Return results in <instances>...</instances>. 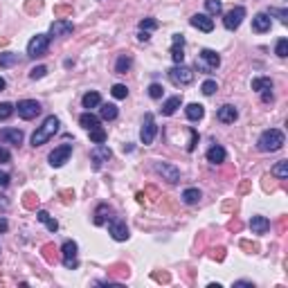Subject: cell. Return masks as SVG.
<instances>
[{
    "label": "cell",
    "mask_w": 288,
    "mask_h": 288,
    "mask_svg": "<svg viewBox=\"0 0 288 288\" xmlns=\"http://www.w3.org/2000/svg\"><path fill=\"white\" fill-rule=\"evenodd\" d=\"M286 144V138H284V133L279 131V128H268V131H263L261 135H259V140H257V149L263 151V153H272V151H279Z\"/></svg>",
    "instance_id": "obj_1"
},
{
    "label": "cell",
    "mask_w": 288,
    "mask_h": 288,
    "mask_svg": "<svg viewBox=\"0 0 288 288\" xmlns=\"http://www.w3.org/2000/svg\"><path fill=\"white\" fill-rule=\"evenodd\" d=\"M59 126H61V122H59V117H57V115H50V117H45L41 126L34 131V135H32V146H43V144L48 142L50 138H54V135H57Z\"/></svg>",
    "instance_id": "obj_2"
},
{
    "label": "cell",
    "mask_w": 288,
    "mask_h": 288,
    "mask_svg": "<svg viewBox=\"0 0 288 288\" xmlns=\"http://www.w3.org/2000/svg\"><path fill=\"white\" fill-rule=\"evenodd\" d=\"M167 77H169V81L173 86H189L194 81V70L187 68V65H182V63H178V65H173V68L167 72Z\"/></svg>",
    "instance_id": "obj_3"
},
{
    "label": "cell",
    "mask_w": 288,
    "mask_h": 288,
    "mask_svg": "<svg viewBox=\"0 0 288 288\" xmlns=\"http://www.w3.org/2000/svg\"><path fill=\"white\" fill-rule=\"evenodd\" d=\"M196 65L198 70H203V72H212V70H216L221 65V57L214 50H201V54H198L196 59Z\"/></svg>",
    "instance_id": "obj_4"
},
{
    "label": "cell",
    "mask_w": 288,
    "mask_h": 288,
    "mask_svg": "<svg viewBox=\"0 0 288 288\" xmlns=\"http://www.w3.org/2000/svg\"><path fill=\"white\" fill-rule=\"evenodd\" d=\"M48 48H50L48 34H36V36H32V41L27 43V57H32V59L43 57V54L48 52Z\"/></svg>",
    "instance_id": "obj_5"
},
{
    "label": "cell",
    "mask_w": 288,
    "mask_h": 288,
    "mask_svg": "<svg viewBox=\"0 0 288 288\" xmlns=\"http://www.w3.org/2000/svg\"><path fill=\"white\" fill-rule=\"evenodd\" d=\"M77 252H79V246H77L72 239H68L63 246H61V255H63V266L68 268V270H75V268L79 266Z\"/></svg>",
    "instance_id": "obj_6"
},
{
    "label": "cell",
    "mask_w": 288,
    "mask_h": 288,
    "mask_svg": "<svg viewBox=\"0 0 288 288\" xmlns=\"http://www.w3.org/2000/svg\"><path fill=\"white\" fill-rule=\"evenodd\" d=\"M111 155H113V151L108 149L106 144H95V149L90 151V162H92V169L95 171H99L104 167V162H108L111 160Z\"/></svg>",
    "instance_id": "obj_7"
},
{
    "label": "cell",
    "mask_w": 288,
    "mask_h": 288,
    "mask_svg": "<svg viewBox=\"0 0 288 288\" xmlns=\"http://www.w3.org/2000/svg\"><path fill=\"white\" fill-rule=\"evenodd\" d=\"M155 133H158V126H155V119L151 113H146L142 119V128H140V140L142 144H151L155 140Z\"/></svg>",
    "instance_id": "obj_8"
},
{
    "label": "cell",
    "mask_w": 288,
    "mask_h": 288,
    "mask_svg": "<svg viewBox=\"0 0 288 288\" xmlns=\"http://www.w3.org/2000/svg\"><path fill=\"white\" fill-rule=\"evenodd\" d=\"M243 18H246V7H234V9H230L228 14L223 16V25H225V29H230V32L239 29L241 23H243Z\"/></svg>",
    "instance_id": "obj_9"
},
{
    "label": "cell",
    "mask_w": 288,
    "mask_h": 288,
    "mask_svg": "<svg viewBox=\"0 0 288 288\" xmlns=\"http://www.w3.org/2000/svg\"><path fill=\"white\" fill-rule=\"evenodd\" d=\"M70 155H72V144H61V146H57V149L50 153L48 160L54 169H59V167H63L65 162L70 160Z\"/></svg>",
    "instance_id": "obj_10"
},
{
    "label": "cell",
    "mask_w": 288,
    "mask_h": 288,
    "mask_svg": "<svg viewBox=\"0 0 288 288\" xmlns=\"http://www.w3.org/2000/svg\"><path fill=\"white\" fill-rule=\"evenodd\" d=\"M16 111L21 119H34L36 115H41V104L36 99H23V102H18Z\"/></svg>",
    "instance_id": "obj_11"
},
{
    "label": "cell",
    "mask_w": 288,
    "mask_h": 288,
    "mask_svg": "<svg viewBox=\"0 0 288 288\" xmlns=\"http://www.w3.org/2000/svg\"><path fill=\"white\" fill-rule=\"evenodd\" d=\"M75 32V25L65 18H59V21H54L50 25V38H61V36H70V34Z\"/></svg>",
    "instance_id": "obj_12"
},
{
    "label": "cell",
    "mask_w": 288,
    "mask_h": 288,
    "mask_svg": "<svg viewBox=\"0 0 288 288\" xmlns=\"http://www.w3.org/2000/svg\"><path fill=\"white\" fill-rule=\"evenodd\" d=\"M108 232H111V236L115 241H126L128 239V228L126 223H124L122 219H117V216H113L111 221H108Z\"/></svg>",
    "instance_id": "obj_13"
},
{
    "label": "cell",
    "mask_w": 288,
    "mask_h": 288,
    "mask_svg": "<svg viewBox=\"0 0 288 288\" xmlns=\"http://www.w3.org/2000/svg\"><path fill=\"white\" fill-rule=\"evenodd\" d=\"M171 59H173L176 65L185 61V36L182 34H173V41H171Z\"/></svg>",
    "instance_id": "obj_14"
},
{
    "label": "cell",
    "mask_w": 288,
    "mask_h": 288,
    "mask_svg": "<svg viewBox=\"0 0 288 288\" xmlns=\"http://www.w3.org/2000/svg\"><path fill=\"white\" fill-rule=\"evenodd\" d=\"M155 171H158L160 176H165L171 185L180 182V171H178L173 165H169V162H155Z\"/></svg>",
    "instance_id": "obj_15"
},
{
    "label": "cell",
    "mask_w": 288,
    "mask_h": 288,
    "mask_svg": "<svg viewBox=\"0 0 288 288\" xmlns=\"http://www.w3.org/2000/svg\"><path fill=\"white\" fill-rule=\"evenodd\" d=\"M189 25L201 29V32H205V34H209L214 29V21L207 16V14H194V16L189 18Z\"/></svg>",
    "instance_id": "obj_16"
},
{
    "label": "cell",
    "mask_w": 288,
    "mask_h": 288,
    "mask_svg": "<svg viewBox=\"0 0 288 288\" xmlns=\"http://www.w3.org/2000/svg\"><path fill=\"white\" fill-rule=\"evenodd\" d=\"M0 142L18 146V144H23V131H18V128H2L0 131Z\"/></svg>",
    "instance_id": "obj_17"
},
{
    "label": "cell",
    "mask_w": 288,
    "mask_h": 288,
    "mask_svg": "<svg viewBox=\"0 0 288 288\" xmlns=\"http://www.w3.org/2000/svg\"><path fill=\"white\" fill-rule=\"evenodd\" d=\"M216 117L223 124H234L236 117H239V111H236L232 104H225V106H221L219 111H216Z\"/></svg>",
    "instance_id": "obj_18"
},
{
    "label": "cell",
    "mask_w": 288,
    "mask_h": 288,
    "mask_svg": "<svg viewBox=\"0 0 288 288\" xmlns=\"http://www.w3.org/2000/svg\"><path fill=\"white\" fill-rule=\"evenodd\" d=\"M270 25H272V21H270V16H268L266 11H259V14L252 18V29H255L257 34L270 32Z\"/></svg>",
    "instance_id": "obj_19"
},
{
    "label": "cell",
    "mask_w": 288,
    "mask_h": 288,
    "mask_svg": "<svg viewBox=\"0 0 288 288\" xmlns=\"http://www.w3.org/2000/svg\"><path fill=\"white\" fill-rule=\"evenodd\" d=\"M250 230H252V234H266L268 230H270V221H268L266 216H252Z\"/></svg>",
    "instance_id": "obj_20"
},
{
    "label": "cell",
    "mask_w": 288,
    "mask_h": 288,
    "mask_svg": "<svg viewBox=\"0 0 288 288\" xmlns=\"http://www.w3.org/2000/svg\"><path fill=\"white\" fill-rule=\"evenodd\" d=\"M113 219V207L111 205H106V203H102L99 205V207L95 209V225H104L106 223V221H111Z\"/></svg>",
    "instance_id": "obj_21"
},
{
    "label": "cell",
    "mask_w": 288,
    "mask_h": 288,
    "mask_svg": "<svg viewBox=\"0 0 288 288\" xmlns=\"http://www.w3.org/2000/svg\"><path fill=\"white\" fill-rule=\"evenodd\" d=\"M180 106H182V97L180 95H173V97H169V99L162 104L160 111H162V115H167V117H169V115H173V113H176Z\"/></svg>",
    "instance_id": "obj_22"
},
{
    "label": "cell",
    "mask_w": 288,
    "mask_h": 288,
    "mask_svg": "<svg viewBox=\"0 0 288 288\" xmlns=\"http://www.w3.org/2000/svg\"><path fill=\"white\" fill-rule=\"evenodd\" d=\"M207 160L212 162V165H221V162H225V149L221 146V144H214V146H209Z\"/></svg>",
    "instance_id": "obj_23"
},
{
    "label": "cell",
    "mask_w": 288,
    "mask_h": 288,
    "mask_svg": "<svg viewBox=\"0 0 288 288\" xmlns=\"http://www.w3.org/2000/svg\"><path fill=\"white\" fill-rule=\"evenodd\" d=\"M185 115H187V119L198 122V119H203V115H205V106L203 104H189V106L185 108Z\"/></svg>",
    "instance_id": "obj_24"
},
{
    "label": "cell",
    "mask_w": 288,
    "mask_h": 288,
    "mask_svg": "<svg viewBox=\"0 0 288 288\" xmlns=\"http://www.w3.org/2000/svg\"><path fill=\"white\" fill-rule=\"evenodd\" d=\"M81 104H84V108H97V106H102V95L97 90H90V92H86L84 99H81Z\"/></svg>",
    "instance_id": "obj_25"
},
{
    "label": "cell",
    "mask_w": 288,
    "mask_h": 288,
    "mask_svg": "<svg viewBox=\"0 0 288 288\" xmlns=\"http://www.w3.org/2000/svg\"><path fill=\"white\" fill-rule=\"evenodd\" d=\"M36 219L41 221V223L45 225V228H48L50 232H57V230H59V223H57V221H54L52 216H50V214L45 212V209H38V212H36Z\"/></svg>",
    "instance_id": "obj_26"
},
{
    "label": "cell",
    "mask_w": 288,
    "mask_h": 288,
    "mask_svg": "<svg viewBox=\"0 0 288 288\" xmlns=\"http://www.w3.org/2000/svg\"><path fill=\"white\" fill-rule=\"evenodd\" d=\"M79 124L86 128V131H92V128L99 126V117H97V115H92V113L88 111V113H84V115L79 117Z\"/></svg>",
    "instance_id": "obj_27"
},
{
    "label": "cell",
    "mask_w": 288,
    "mask_h": 288,
    "mask_svg": "<svg viewBox=\"0 0 288 288\" xmlns=\"http://www.w3.org/2000/svg\"><path fill=\"white\" fill-rule=\"evenodd\" d=\"M201 189H196V187H189V189H185L182 192V203H187V205H196L198 201H201Z\"/></svg>",
    "instance_id": "obj_28"
},
{
    "label": "cell",
    "mask_w": 288,
    "mask_h": 288,
    "mask_svg": "<svg viewBox=\"0 0 288 288\" xmlns=\"http://www.w3.org/2000/svg\"><path fill=\"white\" fill-rule=\"evenodd\" d=\"M131 65H133V59H131L128 54H119L117 63H115V72H117V75H126L128 70H131Z\"/></svg>",
    "instance_id": "obj_29"
},
{
    "label": "cell",
    "mask_w": 288,
    "mask_h": 288,
    "mask_svg": "<svg viewBox=\"0 0 288 288\" xmlns=\"http://www.w3.org/2000/svg\"><path fill=\"white\" fill-rule=\"evenodd\" d=\"M252 90H257V92L272 90V81L268 77H257V79H252Z\"/></svg>",
    "instance_id": "obj_30"
},
{
    "label": "cell",
    "mask_w": 288,
    "mask_h": 288,
    "mask_svg": "<svg viewBox=\"0 0 288 288\" xmlns=\"http://www.w3.org/2000/svg\"><path fill=\"white\" fill-rule=\"evenodd\" d=\"M117 106L115 104H102V108H99V115H102V119H106V122H111V119L117 117Z\"/></svg>",
    "instance_id": "obj_31"
},
{
    "label": "cell",
    "mask_w": 288,
    "mask_h": 288,
    "mask_svg": "<svg viewBox=\"0 0 288 288\" xmlns=\"http://www.w3.org/2000/svg\"><path fill=\"white\" fill-rule=\"evenodd\" d=\"M21 63V57L14 52H5V54H0V68H11V65H16Z\"/></svg>",
    "instance_id": "obj_32"
},
{
    "label": "cell",
    "mask_w": 288,
    "mask_h": 288,
    "mask_svg": "<svg viewBox=\"0 0 288 288\" xmlns=\"http://www.w3.org/2000/svg\"><path fill=\"white\" fill-rule=\"evenodd\" d=\"M270 173H272L275 178H279V180H286V178H288V162H286V160L277 162V165L272 167Z\"/></svg>",
    "instance_id": "obj_33"
},
{
    "label": "cell",
    "mask_w": 288,
    "mask_h": 288,
    "mask_svg": "<svg viewBox=\"0 0 288 288\" xmlns=\"http://www.w3.org/2000/svg\"><path fill=\"white\" fill-rule=\"evenodd\" d=\"M205 9H207L209 16H219L223 11V2L221 0H205Z\"/></svg>",
    "instance_id": "obj_34"
},
{
    "label": "cell",
    "mask_w": 288,
    "mask_h": 288,
    "mask_svg": "<svg viewBox=\"0 0 288 288\" xmlns=\"http://www.w3.org/2000/svg\"><path fill=\"white\" fill-rule=\"evenodd\" d=\"M14 111H16V106H11L9 102H2V104H0V122L9 119L11 115H14Z\"/></svg>",
    "instance_id": "obj_35"
},
{
    "label": "cell",
    "mask_w": 288,
    "mask_h": 288,
    "mask_svg": "<svg viewBox=\"0 0 288 288\" xmlns=\"http://www.w3.org/2000/svg\"><path fill=\"white\" fill-rule=\"evenodd\" d=\"M275 54H277L279 59H286L288 57V38H279L277 48H275Z\"/></svg>",
    "instance_id": "obj_36"
},
{
    "label": "cell",
    "mask_w": 288,
    "mask_h": 288,
    "mask_svg": "<svg viewBox=\"0 0 288 288\" xmlns=\"http://www.w3.org/2000/svg\"><path fill=\"white\" fill-rule=\"evenodd\" d=\"M90 140L95 144H102V142H106V131H104L102 126H97V128H92L90 131Z\"/></svg>",
    "instance_id": "obj_37"
},
{
    "label": "cell",
    "mask_w": 288,
    "mask_h": 288,
    "mask_svg": "<svg viewBox=\"0 0 288 288\" xmlns=\"http://www.w3.org/2000/svg\"><path fill=\"white\" fill-rule=\"evenodd\" d=\"M111 95L115 97V99H126L128 88L124 84H115V86H113V90H111Z\"/></svg>",
    "instance_id": "obj_38"
},
{
    "label": "cell",
    "mask_w": 288,
    "mask_h": 288,
    "mask_svg": "<svg viewBox=\"0 0 288 288\" xmlns=\"http://www.w3.org/2000/svg\"><path fill=\"white\" fill-rule=\"evenodd\" d=\"M266 14H268V16H277L279 21L284 23V25L288 23V9H277V7H270V9H268Z\"/></svg>",
    "instance_id": "obj_39"
},
{
    "label": "cell",
    "mask_w": 288,
    "mask_h": 288,
    "mask_svg": "<svg viewBox=\"0 0 288 288\" xmlns=\"http://www.w3.org/2000/svg\"><path fill=\"white\" fill-rule=\"evenodd\" d=\"M201 90H203V95H214V92L219 90V86H216V81L214 79H207V81H203V86H201Z\"/></svg>",
    "instance_id": "obj_40"
},
{
    "label": "cell",
    "mask_w": 288,
    "mask_h": 288,
    "mask_svg": "<svg viewBox=\"0 0 288 288\" xmlns=\"http://www.w3.org/2000/svg\"><path fill=\"white\" fill-rule=\"evenodd\" d=\"M48 75V68H45V65H36V68H32L29 70V79H43V77Z\"/></svg>",
    "instance_id": "obj_41"
},
{
    "label": "cell",
    "mask_w": 288,
    "mask_h": 288,
    "mask_svg": "<svg viewBox=\"0 0 288 288\" xmlns=\"http://www.w3.org/2000/svg\"><path fill=\"white\" fill-rule=\"evenodd\" d=\"M138 27L142 29V32H151V29L158 27V21H155V18H144V21H140Z\"/></svg>",
    "instance_id": "obj_42"
},
{
    "label": "cell",
    "mask_w": 288,
    "mask_h": 288,
    "mask_svg": "<svg viewBox=\"0 0 288 288\" xmlns=\"http://www.w3.org/2000/svg\"><path fill=\"white\" fill-rule=\"evenodd\" d=\"M162 92H165V88H162L160 84H151L149 86V97L151 99H162Z\"/></svg>",
    "instance_id": "obj_43"
},
{
    "label": "cell",
    "mask_w": 288,
    "mask_h": 288,
    "mask_svg": "<svg viewBox=\"0 0 288 288\" xmlns=\"http://www.w3.org/2000/svg\"><path fill=\"white\" fill-rule=\"evenodd\" d=\"M196 144H198V133H196V128H189V144H187V151L192 153V151L196 149Z\"/></svg>",
    "instance_id": "obj_44"
},
{
    "label": "cell",
    "mask_w": 288,
    "mask_h": 288,
    "mask_svg": "<svg viewBox=\"0 0 288 288\" xmlns=\"http://www.w3.org/2000/svg\"><path fill=\"white\" fill-rule=\"evenodd\" d=\"M0 162H11V153L7 149H2V146H0Z\"/></svg>",
    "instance_id": "obj_45"
},
{
    "label": "cell",
    "mask_w": 288,
    "mask_h": 288,
    "mask_svg": "<svg viewBox=\"0 0 288 288\" xmlns=\"http://www.w3.org/2000/svg\"><path fill=\"white\" fill-rule=\"evenodd\" d=\"M9 180H11L9 173H7V171H0V187H7L9 185Z\"/></svg>",
    "instance_id": "obj_46"
},
{
    "label": "cell",
    "mask_w": 288,
    "mask_h": 288,
    "mask_svg": "<svg viewBox=\"0 0 288 288\" xmlns=\"http://www.w3.org/2000/svg\"><path fill=\"white\" fill-rule=\"evenodd\" d=\"M261 99H263V102H266V104H270V102H272V92H270V90L261 92Z\"/></svg>",
    "instance_id": "obj_47"
},
{
    "label": "cell",
    "mask_w": 288,
    "mask_h": 288,
    "mask_svg": "<svg viewBox=\"0 0 288 288\" xmlns=\"http://www.w3.org/2000/svg\"><path fill=\"white\" fill-rule=\"evenodd\" d=\"M138 38H140V41H144V43H146V41H149V38H151V34H149V32H142V29H140Z\"/></svg>",
    "instance_id": "obj_48"
},
{
    "label": "cell",
    "mask_w": 288,
    "mask_h": 288,
    "mask_svg": "<svg viewBox=\"0 0 288 288\" xmlns=\"http://www.w3.org/2000/svg\"><path fill=\"white\" fill-rule=\"evenodd\" d=\"M0 207H2V209L9 207V201H7V196H2V194H0Z\"/></svg>",
    "instance_id": "obj_49"
},
{
    "label": "cell",
    "mask_w": 288,
    "mask_h": 288,
    "mask_svg": "<svg viewBox=\"0 0 288 288\" xmlns=\"http://www.w3.org/2000/svg\"><path fill=\"white\" fill-rule=\"evenodd\" d=\"M7 228H9V225H7V221L0 219V232H7Z\"/></svg>",
    "instance_id": "obj_50"
},
{
    "label": "cell",
    "mask_w": 288,
    "mask_h": 288,
    "mask_svg": "<svg viewBox=\"0 0 288 288\" xmlns=\"http://www.w3.org/2000/svg\"><path fill=\"white\" fill-rule=\"evenodd\" d=\"M234 286H248V288H252L255 284H252V282H234Z\"/></svg>",
    "instance_id": "obj_51"
},
{
    "label": "cell",
    "mask_w": 288,
    "mask_h": 288,
    "mask_svg": "<svg viewBox=\"0 0 288 288\" xmlns=\"http://www.w3.org/2000/svg\"><path fill=\"white\" fill-rule=\"evenodd\" d=\"M5 86H7V81H5V79H2V77H0V92L5 90Z\"/></svg>",
    "instance_id": "obj_52"
}]
</instances>
